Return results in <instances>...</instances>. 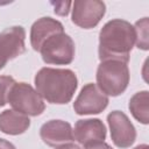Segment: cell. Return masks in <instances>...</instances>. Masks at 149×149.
<instances>
[{"label": "cell", "mask_w": 149, "mask_h": 149, "mask_svg": "<svg viewBox=\"0 0 149 149\" xmlns=\"http://www.w3.org/2000/svg\"><path fill=\"white\" fill-rule=\"evenodd\" d=\"M134 26L122 19H114L104 24L99 33V59L122 61L128 63L129 54L135 44Z\"/></svg>", "instance_id": "6da1fadb"}, {"label": "cell", "mask_w": 149, "mask_h": 149, "mask_svg": "<svg viewBox=\"0 0 149 149\" xmlns=\"http://www.w3.org/2000/svg\"><path fill=\"white\" fill-rule=\"evenodd\" d=\"M37 93L50 104L64 105L71 101L78 79L70 69L42 68L34 78Z\"/></svg>", "instance_id": "7a4b0ae2"}, {"label": "cell", "mask_w": 149, "mask_h": 149, "mask_svg": "<svg viewBox=\"0 0 149 149\" xmlns=\"http://www.w3.org/2000/svg\"><path fill=\"white\" fill-rule=\"evenodd\" d=\"M128 63L122 61H102L97 69V86L106 95L122 94L129 84Z\"/></svg>", "instance_id": "3957f363"}, {"label": "cell", "mask_w": 149, "mask_h": 149, "mask_svg": "<svg viewBox=\"0 0 149 149\" xmlns=\"http://www.w3.org/2000/svg\"><path fill=\"white\" fill-rule=\"evenodd\" d=\"M7 102H9L14 111L27 116L41 115L45 109L43 98L31 85L23 81H15L13 84L8 93Z\"/></svg>", "instance_id": "277c9868"}, {"label": "cell", "mask_w": 149, "mask_h": 149, "mask_svg": "<svg viewBox=\"0 0 149 149\" xmlns=\"http://www.w3.org/2000/svg\"><path fill=\"white\" fill-rule=\"evenodd\" d=\"M38 52H41L42 59L47 64L68 65L74 58L76 45L73 40L63 31L48 37Z\"/></svg>", "instance_id": "5b68a950"}, {"label": "cell", "mask_w": 149, "mask_h": 149, "mask_svg": "<svg viewBox=\"0 0 149 149\" xmlns=\"http://www.w3.org/2000/svg\"><path fill=\"white\" fill-rule=\"evenodd\" d=\"M106 13V5L98 0H77L72 2V22L83 28H94Z\"/></svg>", "instance_id": "8992f818"}, {"label": "cell", "mask_w": 149, "mask_h": 149, "mask_svg": "<svg viewBox=\"0 0 149 149\" xmlns=\"http://www.w3.org/2000/svg\"><path fill=\"white\" fill-rule=\"evenodd\" d=\"M108 105V97L102 93L97 84L88 83L79 92L73 102V109L78 115L101 113Z\"/></svg>", "instance_id": "52a82bcc"}, {"label": "cell", "mask_w": 149, "mask_h": 149, "mask_svg": "<svg viewBox=\"0 0 149 149\" xmlns=\"http://www.w3.org/2000/svg\"><path fill=\"white\" fill-rule=\"evenodd\" d=\"M113 143L121 149L129 148L136 140V129L129 118L121 111H113L107 115Z\"/></svg>", "instance_id": "ba28073f"}, {"label": "cell", "mask_w": 149, "mask_h": 149, "mask_svg": "<svg viewBox=\"0 0 149 149\" xmlns=\"http://www.w3.org/2000/svg\"><path fill=\"white\" fill-rule=\"evenodd\" d=\"M26 30L21 26H12L0 33V56L10 61L26 51Z\"/></svg>", "instance_id": "9c48e42d"}, {"label": "cell", "mask_w": 149, "mask_h": 149, "mask_svg": "<svg viewBox=\"0 0 149 149\" xmlns=\"http://www.w3.org/2000/svg\"><path fill=\"white\" fill-rule=\"evenodd\" d=\"M40 136L47 146L55 148L71 143L74 140L71 125L63 120H50L43 123L40 129Z\"/></svg>", "instance_id": "30bf717a"}, {"label": "cell", "mask_w": 149, "mask_h": 149, "mask_svg": "<svg viewBox=\"0 0 149 149\" xmlns=\"http://www.w3.org/2000/svg\"><path fill=\"white\" fill-rule=\"evenodd\" d=\"M106 127L100 119H83L74 125L73 137L84 148L106 139Z\"/></svg>", "instance_id": "8fae6325"}, {"label": "cell", "mask_w": 149, "mask_h": 149, "mask_svg": "<svg viewBox=\"0 0 149 149\" xmlns=\"http://www.w3.org/2000/svg\"><path fill=\"white\" fill-rule=\"evenodd\" d=\"M63 24L50 16H44L35 21L30 29V44L35 51H40L43 42L54 34L63 33Z\"/></svg>", "instance_id": "7c38bea8"}, {"label": "cell", "mask_w": 149, "mask_h": 149, "mask_svg": "<svg viewBox=\"0 0 149 149\" xmlns=\"http://www.w3.org/2000/svg\"><path fill=\"white\" fill-rule=\"evenodd\" d=\"M30 126L29 116L14 109H5L0 113V132L8 135L23 134Z\"/></svg>", "instance_id": "4fadbf2b"}, {"label": "cell", "mask_w": 149, "mask_h": 149, "mask_svg": "<svg viewBox=\"0 0 149 149\" xmlns=\"http://www.w3.org/2000/svg\"><path fill=\"white\" fill-rule=\"evenodd\" d=\"M128 108L139 122L148 125L149 122V92L140 91L136 92L129 100Z\"/></svg>", "instance_id": "5bb4252c"}, {"label": "cell", "mask_w": 149, "mask_h": 149, "mask_svg": "<svg viewBox=\"0 0 149 149\" xmlns=\"http://www.w3.org/2000/svg\"><path fill=\"white\" fill-rule=\"evenodd\" d=\"M135 29V36H136V45L139 49L148 50L149 43H148V17H143L142 20L137 21L134 26Z\"/></svg>", "instance_id": "9a60e30c"}, {"label": "cell", "mask_w": 149, "mask_h": 149, "mask_svg": "<svg viewBox=\"0 0 149 149\" xmlns=\"http://www.w3.org/2000/svg\"><path fill=\"white\" fill-rule=\"evenodd\" d=\"M15 83L13 77L9 76H0V107L7 104V98L10 87Z\"/></svg>", "instance_id": "2e32d148"}, {"label": "cell", "mask_w": 149, "mask_h": 149, "mask_svg": "<svg viewBox=\"0 0 149 149\" xmlns=\"http://www.w3.org/2000/svg\"><path fill=\"white\" fill-rule=\"evenodd\" d=\"M52 5L55 6V13L56 14H58L61 16H66L69 10H70L69 8L72 5V2H64V1H62V2H56V3L52 2Z\"/></svg>", "instance_id": "e0dca14e"}, {"label": "cell", "mask_w": 149, "mask_h": 149, "mask_svg": "<svg viewBox=\"0 0 149 149\" xmlns=\"http://www.w3.org/2000/svg\"><path fill=\"white\" fill-rule=\"evenodd\" d=\"M85 149H113V148L109 144H107L105 141H101V142H97L91 146H87Z\"/></svg>", "instance_id": "ac0fdd59"}, {"label": "cell", "mask_w": 149, "mask_h": 149, "mask_svg": "<svg viewBox=\"0 0 149 149\" xmlns=\"http://www.w3.org/2000/svg\"><path fill=\"white\" fill-rule=\"evenodd\" d=\"M0 149H16L13 143L5 139H0Z\"/></svg>", "instance_id": "d6986e66"}, {"label": "cell", "mask_w": 149, "mask_h": 149, "mask_svg": "<svg viewBox=\"0 0 149 149\" xmlns=\"http://www.w3.org/2000/svg\"><path fill=\"white\" fill-rule=\"evenodd\" d=\"M56 149H81V148L74 143H66V144H63L61 147H57Z\"/></svg>", "instance_id": "ffe728a7"}, {"label": "cell", "mask_w": 149, "mask_h": 149, "mask_svg": "<svg viewBox=\"0 0 149 149\" xmlns=\"http://www.w3.org/2000/svg\"><path fill=\"white\" fill-rule=\"evenodd\" d=\"M134 149H149V146L148 144H139Z\"/></svg>", "instance_id": "44dd1931"}, {"label": "cell", "mask_w": 149, "mask_h": 149, "mask_svg": "<svg viewBox=\"0 0 149 149\" xmlns=\"http://www.w3.org/2000/svg\"><path fill=\"white\" fill-rule=\"evenodd\" d=\"M6 64H7V62H6V61L0 56V70H1V69H3V66H5Z\"/></svg>", "instance_id": "7402d4cb"}]
</instances>
